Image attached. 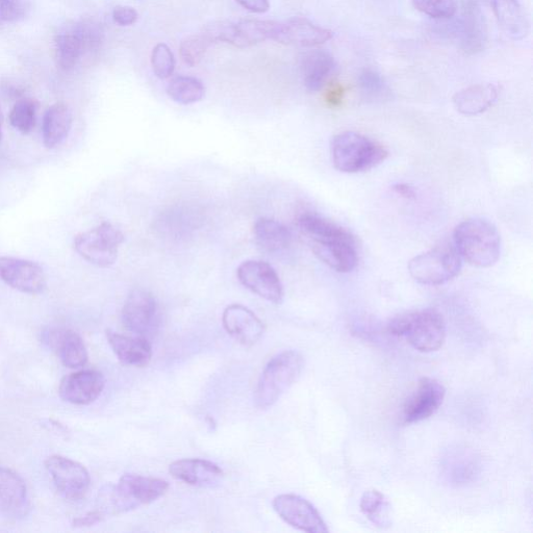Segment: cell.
Returning <instances> with one entry per match:
<instances>
[{
	"label": "cell",
	"instance_id": "21",
	"mask_svg": "<svg viewBox=\"0 0 533 533\" xmlns=\"http://www.w3.org/2000/svg\"><path fill=\"white\" fill-rule=\"evenodd\" d=\"M459 33L461 47L466 54L474 55L485 49L488 41L487 23L476 0H465Z\"/></svg>",
	"mask_w": 533,
	"mask_h": 533
},
{
	"label": "cell",
	"instance_id": "40",
	"mask_svg": "<svg viewBox=\"0 0 533 533\" xmlns=\"http://www.w3.org/2000/svg\"><path fill=\"white\" fill-rule=\"evenodd\" d=\"M105 519L104 513L99 511H94L86 514L83 517H79L73 520L72 525L76 528L91 527L100 522H103Z\"/></svg>",
	"mask_w": 533,
	"mask_h": 533
},
{
	"label": "cell",
	"instance_id": "26",
	"mask_svg": "<svg viewBox=\"0 0 533 533\" xmlns=\"http://www.w3.org/2000/svg\"><path fill=\"white\" fill-rule=\"evenodd\" d=\"M108 342L118 360L128 366L145 367L151 360L152 347L143 337H129L107 331Z\"/></svg>",
	"mask_w": 533,
	"mask_h": 533
},
{
	"label": "cell",
	"instance_id": "19",
	"mask_svg": "<svg viewBox=\"0 0 533 533\" xmlns=\"http://www.w3.org/2000/svg\"><path fill=\"white\" fill-rule=\"evenodd\" d=\"M227 334L244 346L255 345L263 337L265 325L259 317L241 304L227 307L222 316Z\"/></svg>",
	"mask_w": 533,
	"mask_h": 533
},
{
	"label": "cell",
	"instance_id": "8",
	"mask_svg": "<svg viewBox=\"0 0 533 533\" xmlns=\"http://www.w3.org/2000/svg\"><path fill=\"white\" fill-rule=\"evenodd\" d=\"M124 236L115 225L101 223L88 232L74 237L73 246L79 255L90 264L99 268H110L118 259L120 245Z\"/></svg>",
	"mask_w": 533,
	"mask_h": 533
},
{
	"label": "cell",
	"instance_id": "33",
	"mask_svg": "<svg viewBox=\"0 0 533 533\" xmlns=\"http://www.w3.org/2000/svg\"><path fill=\"white\" fill-rule=\"evenodd\" d=\"M39 103L34 98H21L11 110L9 120L13 128L23 135L33 132L37 122Z\"/></svg>",
	"mask_w": 533,
	"mask_h": 533
},
{
	"label": "cell",
	"instance_id": "9",
	"mask_svg": "<svg viewBox=\"0 0 533 533\" xmlns=\"http://www.w3.org/2000/svg\"><path fill=\"white\" fill-rule=\"evenodd\" d=\"M169 490L166 480L136 474H124L111 494L113 510L130 512L164 496Z\"/></svg>",
	"mask_w": 533,
	"mask_h": 533
},
{
	"label": "cell",
	"instance_id": "11",
	"mask_svg": "<svg viewBox=\"0 0 533 533\" xmlns=\"http://www.w3.org/2000/svg\"><path fill=\"white\" fill-rule=\"evenodd\" d=\"M121 316L129 332L145 338L154 333L159 325L158 302L149 292L136 289L126 298Z\"/></svg>",
	"mask_w": 533,
	"mask_h": 533
},
{
	"label": "cell",
	"instance_id": "32",
	"mask_svg": "<svg viewBox=\"0 0 533 533\" xmlns=\"http://www.w3.org/2000/svg\"><path fill=\"white\" fill-rule=\"evenodd\" d=\"M167 93L177 104L192 105L205 97L206 89L192 76H177L169 83Z\"/></svg>",
	"mask_w": 533,
	"mask_h": 533
},
{
	"label": "cell",
	"instance_id": "13",
	"mask_svg": "<svg viewBox=\"0 0 533 533\" xmlns=\"http://www.w3.org/2000/svg\"><path fill=\"white\" fill-rule=\"evenodd\" d=\"M0 281L30 295H39L47 287L46 274L38 263L12 257H0Z\"/></svg>",
	"mask_w": 533,
	"mask_h": 533
},
{
	"label": "cell",
	"instance_id": "37",
	"mask_svg": "<svg viewBox=\"0 0 533 533\" xmlns=\"http://www.w3.org/2000/svg\"><path fill=\"white\" fill-rule=\"evenodd\" d=\"M29 7L24 0H0V20L17 22L27 16Z\"/></svg>",
	"mask_w": 533,
	"mask_h": 533
},
{
	"label": "cell",
	"instance_id": "25",
	"mask_svg": "<svg viewBox=\"0 0 533 533\" xmlns=\"http://www.w3.org/2000/svg\"><path fill=\"white\" fill-rule=\"evenodd\" d=\"M501 30L513 40H523L530 24L519 0H489Z\"/></svg>",
	"mask_w": 533,
	"mask_h": 533
},
{
	"label": "cell",
	"instance_id": "4",
	"mask_svg": "<svg viewBox=\"0 0 533 533\" xmlns=\"http://www.w3.org/2000/svg\"><path fill=\"white\" fill-rule=\"evenodd\" d=\"M331 150L335 168L349 174L369 171L389 157V151L382 144L355 132L335 136Z\"/></svg>",
	"mask_w": 533,
	"mask_h": 533
},
{
	"label": "cell",
	"instance_id": "7",
	"mask_svg": "<svg viewBox=\"0 0 533 533\" xmlns=\"http://www.w3.org/2000/svg\"><path fill=\"white\" fill-rule=\"evenodd\" d=\"M462 261L455 246L443 244L412 259L409 272L422 285L441 286L460 274Z\"/></svg>",
	"mask_w": 533,
	"mask_h": 533
},
{
	"label": "cell",
	"instance_id": "16",
	"mask_svg": "<svg viewBox=\"0 0 533 533\" xmlns=\"http://www.w3.org/2000/svg\"><path fill=\"white\" fill-rule=\"evenodd\" d=\"M32 510L28 487L13 470L0 466V512L12 520L27 518Z\"/></svg>",
	"mask_w": 533,
	"mask_h": 533
},
{
	"label": "cell",
	"instance_id": "36",
	"mask_svg": "<svg viewBox=\"0 0 533 533\" xmlns=\"http://www.w3.org/2000/svg\"><path fill=\"white\" fill-rule=\"evenodd\" d=\"M151 65L161 80L170 78L175 69V59L171 49L166 44H158L151 55Z\"/></svg>",
	"mask_w": 533,
	"mask_h": 533
},
{
	"label": "cell",
	"instance_id": "43",
	"mask_svg": "<svg viewBox=\"0 0 533 533\" xmlns=\"http://www.w3.org/2000/svg\"><path fill=\"white\" fill-rule=\"evenodd\" d=\"M3 124H4V116L2 108H0V142H2L3 139Z\"/></svg>",
	"mask_w": 533,
	"mask_h": 533
},
{
	"label": "cell",
	"instance_id": "30",
	"mask_svg": "<svg viewBox=\"0 0 533 533\" xmlns=\"http://www.w3.org/2000/svg\"><path fill=\"white\" fill-rule=\"evenodd\" d=\"M220 32V22H216L186 38L181 44L183 61L190 67L196 66L214 43L221 42Z\"/></svg>",
	"mask_w": 533,
	"mask_h": 533
},
{
	"label": "cell",
	"instance_id": "22",
	"mask_svg": "<svg viewBox=\"0 0 533 533\" xmlns=\"http://www.w3.org/2000/svg\"><path fill=\"white\" fill-rule=\"evenodd\" d=\"M173 478L197 488L212 489L221 485L222 469L213 462L200 459L176 461L169 467Z\"/></svg>",
	"mask_w": 533,
	"mask_h": 533
},
{
	"label": "cell",
	"instance_id": "31",
	"mask_svg": "<svg viewBox=\"0 0 533 533\" xmlns=\"http://www.w3.org/2000/svg\"><path fill=\"white\" fill-rule=\"evenodd\" d=\"M361 511L375 526L391 525V504L386 496L375 489L366 491L361 499Z\"/></svg>",
	"mask_w": 533,
	"mask_h": 533
},
{
	"label": "cell",
	"instance_id": "34",
	"mask_svg": "<svg viewBox=\"0 0 533 533\" xmlns=\"http://www.w3.org/2000/svg\"><path fill=\"white\" fill-rule=\"evenodd\" d=\"M359 88L369 101H383L390 97L389 87L382 74L371 68L363 70L360 74Z\"/></svg>",
	"mask_w": 533,
	"mask_h": 533
},
{
	"label": "cell",
	"instance_id": "42",
	"mask_svg": "<svg viewBox=\"0 0 533 533\" xmlns=\"http://www.w3.org/2000/svg\"><path fill=\"white\" fill-rule=\"evenodd\" d=\"M392 189L397 195L405 199H415L417 197L415 189L408 184H396Z\"/></svg>",
	"mask_w": 533,
	"mask_h": 533
},
{
	"label": "cell",
	"instance_id": "10",
	"mask_svg": "<svg viewBox=\"0 0 533 533\" xmlns=\"http://www.w3.org/2000/svg\"><path fill=\"white\" fill-rule=\"evenodd\" d=\"M45 467L56 488L66 499L79 501L86 496L91 477L82 464L62 455H52L45 461Z\"/></svg>",
	"mask_w": 533,
	"mask_h": 533
},
{
	"label": "cell",
	"instance_id": "28",
	"mask_svg": "<svg viewBox=\"0 0 533 533\" xmlns=\"http://www.w3.org/2000/svg\"><path fill=\"white\" fill-rule=\"evenodd\" d=\"M72 126V112L65 103L50 107L43 118L42 138L48 149H54L68 137Z\"/></svg>",
	"mask_w": 533,
	"mask_h": 533
},
{
	"label": "cell",
	"instance_id": "14",
	"mask_svg": "<svg viewBox=\"0 0 533 533\" xmlns=\"http://www.w3.org/2000/svg\"><path fill=\"white\" fill-rule=\"evenodd\" d=\"M445 396L446 389L439 380L430 377L421 378L416 391L403 405V423L414 424L435 415L441 408Z\"/></svg>",
	"mask_w": 533,
	"mask_h": 533
},
{
	"label": "cell",
	"instance_id": "39",
	"mask_svg": "<svg viewBox=\"0 0 533 533\" xmlns=\"http://www.w3.org/2000/svg\"><path fill=\"white\" fill-rule=\"evenodd\" d=\"M344 96V87L339 83H333L326 92L325 100L328 106L336 108L342 105Z\"/></svg>",
	"mask_w": 533,
	"mask_h": 533
},
{
	"label": "cell",
	"instance_id": "35",
	"mask_svg": "<svg viewBox=\"0 0 533 533\" xmlns=\"http://www.w3.org/2000/svg\"><path fill=\"white\" fill-rule=\"evenodd\" d=\"M419 12L439 20L452 18L458 12L456 0H412Z\"/></svg>",
	"mask_w": 533,
	"mask_h": 533
},
{
	"label": "cell",
	"instance_id": "23",
	"mask_svg": "<svg viewBox=\"0 0 533 533\" xmlns=\"http://www.w3.org/2000/svg\"><path fill=\"white\" fill-rule=\"evenodd\" d=\"M300 68L304 86L311 92H318L331 79L337 63L331 54L316 49L302 57Z\"/></svg>",
	"mask_w": 533,
	"mask_h": 533
},
{
	"label": "cell",
	"instance_id": "2",
	"mask_svg": "<svg viewBox=\"0 0 533 533\" xmlns=\"http://www.w3.org/2000/svg\"><path fill=\"white\" fill-rule=\"evenodd\" d=\"M454 244L462 260L477 268L493 267L501 255V237L490 221L468 219L454 231Z\"/></svg>",
	"mask_w": 533,
	"mask_h": 533
},
{
	"label": "cell",
	"instance_id": "41",
	"mask_svg": "<svg viewBox=\"0 0 533 533\" xmlns=\"http://www.w3.org/2000/svg\"><path fill=\"white\" fill-rule=\"evenodd\" d=\"M246 10L253 13H265L269 10V0H237Z\"/></svg>",
	"mask_w": 533,
	"mask_h": 533
},
{
	"label": "cell",
	"instance_id": "3",
	"mask_svg": "<svg viewBox=\"0 0 533 533\" xmlns=\"http://www.w3.org/2000/svg\"><path fill=\"white\" fill-rule=\"evenodd\" d=\"M388 332L424 353L438 351L444 345L447 333L444 317L435 309L396 316L389 322Z\"/></svg>",
	"mask_w": 533,
	"mask_h": 533
},
{
	"label": "cell",
	"instance_id": "20",
	"mask_svg": "<svg viewBox=\"0 0 533 533\" xmlns=\"http://www.w3.org/2000/svg\"><path fill=\"white\" fill-rule=\"evenodd\" d=\"M46 342L65 367L79 369L88 362V351L84 340L72 329L50 328L45 333Z\"/></svg>",
	"mask_w": 533,
	"mask_h": 533
},
{
	"label": "cell",
	"instance_id": "27",
	"mask_svg": "<svg viewBox=\"0 0 533 533\" xmlns=\"http://www.w3.org/2000/svg\"><path fill=\"white\" fill-rule=\"evenodd\" d=\"M499 91L492 84H477L465 88L453 96V105L460 114L476 116L494 106Z\"/></svg>",
	"mask_w": 533,
	"mask_h": 533
},
{
	"label": "cell",
	"instance_id": "24",
	"mask_svg": "<svg viewBox=\"0 0 533 533\" xmlns=\"http://www.w3.org/2000/svg\"><path fill=\"white\" fill-rule=\"evenodd\" d=\"M276 21L242 20L227 23L225 42L239 48L250 47L266 40H272Z\"/></svg>",
	"mask_w": 533,
	"mask_h": 533
},
{
	"label": "cell",
	"instance_id": "6",
	"mask_svg": "<svg viewBox=\"0 0 533 533\" xmlns=\"http://www.w3.org/2000/svg\"><path fill=\"white\" fill-rule=\"evenodd\" d=\"M104 30L101 25L85 19L74 22L55 38V53L58 66L72 70L84 56L98 49L104 41Z\"/></svg>",
	"mask_w": 533,
	"mask_h": 533
},
{
	"label": "cell",
	"instance_id": "17",
	"mask_svg": "<svg viewBox=\"0 0 533 533\" xmlns=\"http://www.w3.org/2000/svg\"><path fill=\"white\" fill-rule=\"evenodd\" d=\"M334 33L313 23L307 18L294 17L276 22L274 41L299 47H315L326 43Z\"/></svg>",
	"mask_w": 533,
	"mask_h": 533
},
{
	"label": "cell",
	"instance_id": "12",
	"mask_svg": "<svg viewBox=\"0 0 533 533\" xmlns=\"http://www.w3.org/2000/svg\"><path fill=\"white\" fill-rule=\"evenodd\" d=\"M275 513L290 526L309 533H326L328 528L316 507L294 494L278 495L272 502Z\"/></svg>",
	"mask_w": 533,
	"mask_h": 533
},
{
	"label": "cell",
	"instance_id": "5",
	"mask_svg": "<svg viewBox=\"0 0 533 533\" xmlns=\"http://www.w3.org/2000/svg\"><path fill=\"white\" fill-rule=\"evenodd\" d=\"M304 367L302 355L296 350H286L273 357L264 368L255 392L258 408H270L290 389Z\"/></svg>",
	"mask_w": 533,
	"mask_h": 533
},
{
	"label": "cell",
	"instance_id": "1",
	"mask_svg": "<svg viewBox=\"0 0 533 533\" xmlns=\"http://www.w3.org/2000/svg\"><path fill=\"white\" fill-rule=\"evenodd\" d=\"M315 256L339 273H349L359 264V247L355 237L339 224L314 213H303L297 220Z\"/></svg>",
	"mask_w": 533,
	"mask_h": 533
},
{
	"label": "cell",
	"instance_id": "29",
	"mask_svg": "<svg viewBox=\"0 0 533 533\" xmlns=\"http://www.w3.org/2000/svg\"><path fill=\"white\" fill-rule=\"evenodd\" d=\"M258 245L266 252L277 253L286 250L292 243V233L281 222L261 218L253 226Z\"/></svg>",
	"mask_w": 533,
	"mask_h": 533
},
{
	"label": "cell",
	"instance_id": "15",
	"mask_svg": "<svg viewBox=\"0 0 533 533\" xmlns=\"http://www.w3.org/2000/svg\"><path fill=\"white\" fill-rule=\"evenodd\" d=\"M240 283L265 300L281 304L284 287L274 268L262 261H246L237 270Z\"/></svg>",
	"mask_w": 533,
	"mask_h": 533
},
{
	"label": "cell",
	"instance_id": "18",
	"mask_svg": "<svg viewBox=\"0 0 533 533\" xmlns=\"http://www.w3.org/2000/svg\"><path fill=\"white\" fill-rule=\"evenodd\" d=\"M106 379L96 370H83L62 379L59 388L61 398L71 404L87 405L103 393Z\"/></svg>",
	"mask_w": 533,
	"mask_h": 533
},
{
	"label": "cell",
	"instance_id": "38",
	"mask_svg": "<svg viewBox=\"0 0 533 533\" xmlns=\"http://www.w3.org/2000/svg\"><path fill=\"white\" fill-rule=\"evenodd\" d=\"M113 19L120 27H130L138 20V13L131 7H116L113 11Z\"/></svg>",
	"mask_w": 533,
	"mask_h": 533
}]
</instances>
